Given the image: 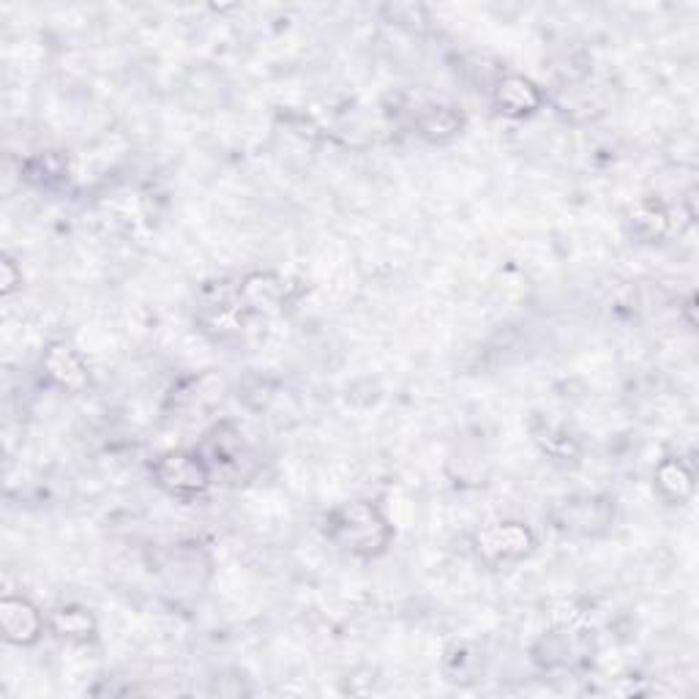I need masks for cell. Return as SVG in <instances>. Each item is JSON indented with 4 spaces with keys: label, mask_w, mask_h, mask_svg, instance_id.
Here are the masks:
<instances>
[{
    "label": "cell",
    "mask_w": 699,
    "mask_h": 699,
    "mask_svg": "<svg viewBox=\"0 0 699 699\" xmlns=\"http://www.w3.org/2000/svg\"><path fill=\"white\" fill-rule=\"evenodd\" d=\"M326 536L350 555H380L391 541V525L377 505L345 503L326 516Z\"/></svg>",
    "instance_id": "1"
},
{
    "label": "cell",
    "mask_w": 699,
    "mask_h": 699,
    "mask_svg": "<svg viewBox=\"0 0 699 699\" xmlns=\"http://www.w3.org/2000/svg\"><path fill=\"white\" fill-rule=\"evenodd\" d=\"M396 102H399V113L427 140H448L462 129V113L443 98L427 96V93H401Z\"/></svg>",
    "instance_id": "2"
},
{
    "label": "cell",
    "mask_w": 699,
    "mask_h": 699,
    "mask_svg": "<svg viewBox=\"0 0 699 699\" xmlns=\"http://www.w3.org/2000/svg\"><path fill=\"white\" fill-rule=\"evenodd\" d=\"M153 478H156L159 487L167 489L175 498H197L211 484V467L200 454L173 451L153 465Z\"/></svg>",
    "instance_id": "3"
},
{
    "label": "cell",
    "mask_w": 699,
    "mask_h": 699,
    "mask_svg": "<svg viewBox=\"0 0 699 699\" xmlns=\"http://www.w3.org/2000/svg\"><path fill=\"white\" fill-rule=\"evenodd\" d=\"M533 533L520 522H498V525L484 527L476 536V547L481 560L489 566H505L522 560L533 549Z\"/></svg>",
    "instance_id": "4"
},
{
    "label": "cell",
    "mask_w": 699,
    "mask_h": 699,
    "mask_svg": "<svg viewBox=\"0 0 699 699\" xmlns=\"http://www.w3.org/2000/svg\"><path fill=\"white\" fill-rule=\"evenodd\" d=\"M613 522V505L602 498L566 500L555 514V527L571 536H596Z\"/></svg>",
    "instance_id": "5"
},
{
    "label": "cell",
    "mask_w": 699,
    "mask_h": 699,
    "mask_svg": "<svg viewBox=\"0 0 699 699\" xmlns=\"http://www.w3.org/2000/svg\"><path fill=\"white\" fill-rule=\"evenodd\" d=\"M0 624H3L5 640L14 645H33L44 629L38 609L25 598H3L0 602Z\"/></svg>",
    "instance_id": "6"
},
{
    "label": "cell",
    "mask_w": 699,
    "mask_h": 699,
    "mask_svg": "<svg viewBox=\"0 0 699 699\" xmlns=\"http://www.w3.org/2000/svg\"><path fill=\"white\" fill-rule=\"evenodd\" d=\"M44 369H47V377L53 380L58 388L63 391H82L88 388L91 377H88L85 363L80 361L74 350L66 348V345H53L44 356Z\"/></svg>",
    "instance_id": "7"
},
{
    "label": "cell",
    "mask_w": 699,
    "mask_h": 699,
    "mask_svg": "<svg viewBox=\"0 0 699 699\" xmlns=\"http://www.w3.org/2000/svg\"><path fill=\"white\" fill-rule=\"evenodd\" d=\"M494 102H498V107L503 109V113L527 115L533 113V109H538L541 93H538V88L533 85L531 80L511 74L498 82V88H494Z\"/></svg>",
    "instance_id": "8"
},
{
    "label": "cell",
    "mask_w": 699,
    "mask_h": 699,
    "mask_svg": "<svg viewBox=\"0 0 699 699\" xmlns=\"http://www.w3.org/2000/svg\"><path fill=\"white\" fill-rule=\"evenodd\" d=\"M656 489L669 503H680V500H686L691 494L695 481H691V473L686 470L684 462L667 459L656 470Z\"/></svg>",
    "instance_id": "9"
},
{
    "label": "cell",
    "mask_w": 699,
    "mask_h": 699,
    "mask_svg": "<svg viewBox=\"0 0 699 699\" xmlns=\"http://www.w3.org/2000/svg\"><path fill=\"white\" fill-rule=\"evenodd\" d=\"M241 299L246 306L263 312V310H277L279 301H282V284L277 277H268V273H255L244 282L241 288Z\"/></svg>",
    "instance_id": "10"
},
{
    "label": "cell",
    "mask_w": 699,
    "mask_h": 699,
    "mask_svg": "<svg viewBox=\"0 0 699 699\" xmlns=\"http://www.w3.org/2000/svg\"><path fill=\"white\" fill-rule=\"evenodd\" d=\"M55 634L71 642H88L93 637V618L80 607H63L53 615Z\"/></svg>",
    "instance_id": "11"
},
{
    "label": "cell",
    "mask_w": 699,
    "mask_h": 699,
    "mask_svg": "<svg viewBox=\"0 0 699 699\" xmlns=\"http://www.w3.org/2000/svg\"><path fill=\"white\" fill-rule=\"evenodd\" d=\"M533 434H536V440L541 443V448L547 451L549 456H555V459H574L576 456L574 440H571L563 429L555 427V423L544 421L541 427H533Z\"/></svg>",
    "instance_id": "12"
},
{
    "label": "cell",
    "mask_w": 699,
    "mask_h": 699,
    "mask_svg": "<svg viewBox=\"0 0 699 699\" xmlns=\"http://www.w3.org/2000/svg\"><path fill=\"white\" fill-rule=\"evenodd\" d=\"M642 224H648V230L642 233L645 238H659V235H662L664 230H667V217H664V213L659 211V208L642 206V208H637V211H634V230H640Z\"/></svg>",
    "instance_id": "13"
},
{
    "label": "cell",
    "mask_w": 699,
    "mask_h": 699,
    "mask_svg": "<svg viewBox=\"0 0 699 699\" xmlns=\"http://www.w3.org/2000/svg\"><path fill=\"white\" fill-rule=\"evenodd\" d=\"M16 288V277L11 271V260H3V293H11Z\"/></svg>",
    "instance_id": "14"
}]
</instances>
